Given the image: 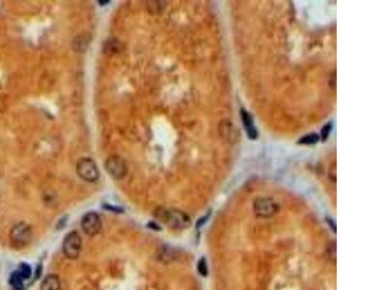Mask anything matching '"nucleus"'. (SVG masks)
Wrapping results in <instances>:
<instances>
[{"mask_svg": "<svg viewBox=\"0 0 386 290\" xmlns=\"http://www.w3.org/2000/svg\"><path fill=\"white\" fill-rule=\"evenodd\" d=\"M155 216L162 223L175 230L186 229L191 224L189 216L178 209L172 208H158L155 212Z\"/></svg>", "mask_w": 386, "mask_h": 290, "instance_id": "nucleus-1", "label": "nucleus"}, {"mask_svg": "<svg viewBox=\"0 0 386 290\" xmlns=\"http://www.w3.org/2000/svg\"><path fill=\"white\" fill-rule=\"evenodd\" d=\"M32 228L26 222H19L15 224L10 231V244L15 250H22L28 246L32 240Z\"/></svg>", "mask_w": 386, "mask_h": 290, "instance_id": "nucleus-2", "label": "nucleus"}, {"mask_svg": "<svg viewBox=\"0 0 386 290\" xmlns=\"http://www.w3.org/2000/svg\"><path fill=\"white\" fill-rule=\"evenodd\" d=\"M76 173L84 181H98L100 171L96 162L91 158H81L76 163Z\"/></svg>", "mask_w": 386, "mask_h": 290, "instance_id": "nucleus-3", "label": "nucleus"}, {"mask_svg": "<svg viewBox=\"0 0 386 290\" xmlns=\"http://www.w3.org/2000/svg\"><path fill=\"white\" fill-rule=\"evenodd\" d=\"M254 213L258 218H268L279 211V204L270 197H258L254 201Z\"/></svg>", "mask_w": 386, "mask_h": 290, "instance_id": "nucleus-4", "label": "nucleus"}, {"mask_svg": "<svg viewBox=\"0 0 386 290\" xmlns=\"http://www.w3.org/2000/svg\"><path fill=\"white\" fill-rule=\"evenodd\" d=\"M107 173L115 180L123 179L128 173V166L123 158L113 155L107 158L105 163Z\"/></svg>", "mask_w": 386, "mask_h": 290, "instance_id": "nucleus-5", "label": "nucleus"}, {"mask_svg": "<svg viewBox=\"0 0 386 290\" xmlns=\"http://www.w3.org/2000/svg\"><path fill=\"white\" fill-rule=\"evenodd\" d=\"M81 247H82V240L81 236L77 231H71L68 233L63 241V253L65 256L69 259H76L80 252H81Z\"/></svg>", "mask_w": 386, "mask_h": 290, "instance_id": "nucleus-6", "label": "nucleus"}, {"mask_svg": "<svg viewBox=\"0 0 386 290\" xmlns=\"http://www.w3.org/2000/svg\"><path fill=\"white\" fill-rule=\"evenodd\" d=\"M81 228L88 236H96L102 230L103 223L100 215L96 212H88L81 218Z\"/></svg>", "mask_w": 386, "mask_h": 290, "instance_id": "nucleus-7", "label": "nucleus"}, {"mask_svg": "<svg viewBox=\"0 0 386 290\" xmlns=\"http://www.w3.org/2000/svg\"><path fill=\"white\" fill-rule=\"evenodd\" d=\"M241 116H242L243 124L245 126L248 138L252 141L256 140L258 138V131H257L256 127L254 126V120H253L252 115L246 109H241Z\"/></svg>", "mask_w": 386, "mask_h": 290, "instance_id": "nucleus-8", "label": "nucleus"}, {"mask_svg": "<svg viewBox=\"0 0 386 290\" xmlns=\"http://www.w3.org/2000/svg\"><path fill=\"white\" fill-rule=\"evenodd\" d=\"M60 279L54 274L47 275L40 286V290H60Z\"/></svg>", "mask_w": 386, "mask_h": 290, "instance_id": "nucleus-9", "label": "nucleus"}, {"mask_svg": "<svg viewBox=\"0 0 386 290\" xmlns=\"http://www.w3.org/2000/svg\"><path fill=\"white\" fill-rule=\"evenodd\" d=\"M105 53L109 55H114L116 53H119L122 50V44L120 41L116 39H110L106 41L104 47Z\"/></svg>", "mask_w": 386, "mask_h": 290, "instance_id": "nucleus-10", "label": "nucleus"}, {"mask_svg": "<svg viewBox=\"0 0 386 290\" xmlns=\"http://www.w3.org/2000/svg\"><path fill=\"white\" fill-rule=\"evenodd\" d=\"M23 281L24 280L23 279V277L20 275V273L18 271L12 273L10 280H9L12 290H24Z\"/></svg>", "mask_w": 386, "mask_h": 290, "instance_id": "nucleus-11", "label": "nucleus"}, {"mask_svg": "<svg viewBox=\"0 0 386 290\" xmlns=\"http://www.w3.org/2000/svg\"><path fill=\"white\" fill-rule=\"evenodd\" d=\"M318 141H319V136L316 133H311L301 138L298 141V145H316L317 143H318Z\"/></svg>", "mask_w": 386, "mask_h": 290, "instance_id": "nucleus-12", "label": "nucleus"}, {"mask_svg": "<svg viewBox=\"0 0 386 290\" xmlns=\"http://www.w3.org/2000/svg\"><path fill=\"white\" fill-rule=\"evenodd\" d=\"M18 272L20 273V275L23 277V280L29 279L31 277V274H32L31 267L28 264H26V263H22L20 265V269L18 270Z\"/></svg>", "mask_w": 386, "mask_h": 290, "instance_id": "nucleus-13", "label": "nucleus"}, {"mask_svg": "<svg viewBox=\"0 0 386 290\" xmlns=\"http://www.w3.org/2000/svg\"><path fill=\"white\" fill-rule=\"evenodd\" d=\"M197 268H198V272L200 273V275H202L203 277H207L208 276V273H209L208 264H207V261H206V259L204 257L199 260Z\"/></svg>", "mask_w": 386, "mask_h": 290, "instance_id": "nucleus-14", "label": "nucleus"}, {"mask_svg": "<svg viewBox=\"0 0 386 290\" xmlns=\"http://www.w3.org/2000/svg\"><path fill=\"white\" fill-rule=\"evenodd\" d=\"M332 126H333L332 122H328L326 125H324L322 127L321 132H320V137H321L322 142H325L328 139V137L332 131Z\"/></svg>", "mask_w": 386, "mask_h": 290, "instance_id": "nucleus-15", "label": "nucleus"}, {"mask_svg": "<svg viewBox=\"0 0 386 290\" xmlns=\"http://www.w3.org/2000/svg\"><path fill=\"white\" fill-rule=\"evenodd\" d=\"M327 254H328V257L331 261L332 260L334 262L336 261V244H335V242L329 244V246L327 248Z\"/></svg>", "mask_w": 386, "mask_h": 290, "instance_id": "nucleus-16", "label": "nucleus"}, {"mask_svg": "<svg viewBox=\"0 0 386 290\" xmlns=\"http://www.w3.org/2000/svg\"><path fill=\"white\" fill-rule=\"evenodd\" d=\"M209 216H210V214H209V215H207L206 217H204V218H200V219L198 220V222H197V227H199V226H200V224L202 225V224H203V223H204V222L206 221V219L208 218V217H209Z\"/></svg>", "mask_w": 386, "mask_h": 290, "instance_id": "nucleus-17", "label": "nucleus"}, {"mask_svg": "<svg viewBox=\"0 0 386 290\" xmlns=\"http://www.w3.org/2000/svg\"><path fill=\"white\" fill-rule=\"evenodd\" d=\"M99 3H103L102 5H105V3H109V1H99Z\"/></svg>", "mask_w": 386, "mask_h": 290, "instance_id": "nucleus-18", "label": "nucleus"}]
</instances>
